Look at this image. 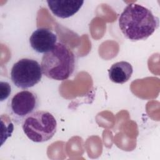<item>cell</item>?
Masks as SVG:
<instances>
[{
    "mask_svg": "<svg viewBox=\"0 0 160 160\" xmlns=\"http://www.w3.org/2000/svg\"><path fill=\"white\" fill-rule=\"evenodd\" d=\"M133 69L131 64L127 61H119L113 64L109 69L110 80L117 84H124L131 77Z\"/></svg>",
    "mask_w": 160,
    "mask_h": 160,
    "instance_id": "ba28073f",
    "label": "cell"
},
{
    "mask_svg": "<svg viewBox=\"0 0 160 160\" xmlns=\"http://www.w3.org/2000/svg\"><path fill=\"white\" fill-rule=\"evenodd\" d=\"M42 69L32 59L22 58L15 62L11 70V79L18 88L28 89L39 83L42 78Z\"/></svg>",
    "mask_w": 160,
    "mask_h": 160,
    "instance_id": "277c9868",
    "label": "cell"
},
{
    "mask_svg": "<svg viewBox=\"0 0 160 160\" xmlns=\"http://www.w3.org/2000/svg\"><path fill=\"white\" fill-rule=\"evenodd\" d=\"M76 65L74 54L62 42H57L52 49L44 53L41 62L42 74L57 81L68 79L74 72Z\"/></svg>",
    "mask_w": 160,
    "mask_h": 160,
    "instance_id": "7a4b0ae2",
    "label": "cell"
},
{
    "mask_svg": "<svg viewBox=\"0 0 160 160\" xmlns=\"http://www.w3.org/2000/svg\"><path fill=\"white\" fill-rule=\"evenodd\" d=\"M57 35L51 29L40 28L36 29L29 38V44L32 49L38 53H46L56 44Z\"/></svg>",
    "mask_w": 160,
    "mask_h": 160,
    "instance_id": "8992f818",
    "label": "cell"
},
{
    "mask_svg": "<svg viewBox=\"0 0 160 160\" xmlns=\"http://www.w3.org/2000/svg\"><path fill=\"white\" fill-rule=\"evenodd\" d=\"M159 24V18L151 10L136 3L128 4L119 18L120 30L127 39L133 41L148 39Z\"/></svg>",
    "mask_w": 160,
    "mask_h": 160,
    "instance_id": "6da1fadb",
    "label": "cell"
},
{
    "mask_svg": "<svg viewBox=\"0 0 160 160\" xmlns=\"http://www.w3.org/2000/svg\"><path fill=\"white\" fill-rule=\"evenodd\" d=\"M39 104V98L36 92L23 90L16 93L10 99L8 104V112L12 121L19 124L35 112Z\"/></svg>",
    "mask_w": 160,
    "mask_h": 160,
    "instance_id": "5b68a950",
    "label": "cell"
},
{
    "mask_svg": "<svg viewBox=\"0 0 160 160\" xmlns=\"http://www.w3.org/2000/svg\"><path fill=\"white\" fill-rule=\"evenodd\" d=\"M48 6L54 15L60 18H68L74 15L82 7L81 0H48Z\"/></svg>",
    "mask_w": 160,
    "mask_h": 160,
    "instance_id": "52a82bcc",
    "label": "cell"
},
{
    "mask_svg": "<svg viewBox=\"0 0 160 160\" xmlns=\"http://www.w3.org/2000/svg\"><path fill=\"white\" fill-rule=\"evenodd\" d=\"M26 136L35 142L50 140L57 130V121L48 111H36L29 115L22 122Z\"/></svg>",
    "mask_w": 160,
    "mask_h": 160,
    "instance_id": "3957f363",
    "label": "cell"
}]
</instances>
